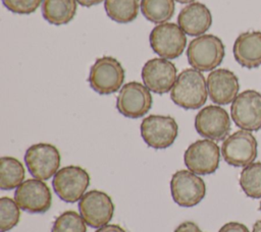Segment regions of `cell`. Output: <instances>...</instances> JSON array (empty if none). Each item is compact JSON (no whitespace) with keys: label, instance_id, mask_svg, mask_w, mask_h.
<instances>
[{"label":"cell","instance_id":"cell-1","mask_svg":"<svg viewBox=\"0 0 261 232\" xmlns=\"http://www.w3.org/2000/svg\"><path fill=\"white\" fill-rule=\"evenodd\" d=\"M207 80L201 71L186 68L179 72L170 91L171 101L186 110L201 108L207 101Z\"/></svg>","mask_w":261,"mask_h":232},{"label":"cell","instance_id":"cell-2","mask_svg":"<svg viewBox=\"0 0 261 232\" xmlns=\"http://www.w3.org/2000/svg\"><path fill=\"white\" fill-rule=\"evenodd\" d=\"M225 47L220 38L204 34L193 39L187 49L189 64L199 71H212L221 64Z\"/></svg>","mask_w":261,"mask_h":232},{"label":"cell","instance_id":"cell-3","mask_svg":"<svg viewBox=\"0 0 261 232\" xmlns=\"http://www.w3.org/2000/svg\"><path fill=\"white\" fill-rule=\"evenodd\" d=\"M124 69L120 62L111 56L97 58L90 68L88 81L99 95H111L122 88Z\"/></svg>","mask_w":261,"mask_h":232},{"label":"cell","instance_id":"cell-4","mask_svg":"<svg viewBox=\"0 0 261 232\" xmlns=\"http://www.w3.org/2000/svg\"><path fill=\"white\" fill-rule=\"evenodd\" d=\"M223 160L232 167H246L258 155V142L251 131L240 129L228 135L221 144Z\"/></svg>","mask_w":261,"mask_h":232},{"label":"cell","instance_id":"cell-5","mask_svg":"<svg viewBox=\"0 0 261 232\" xmlns=\"http://www.w3.org/2000/svg\"><path fill=\"white\" fill-rule=\"evenodd\" d=\"M149 42L152 50L161 58L175 59L184 53L187 37L178 24L164 22L152 28Z\"/></svg>","mask_w":261,"mask_h":232},{"label":"cell","instance_id":"cell-6","mask_svg":"<svg viewBox=\"0 0 261 232\" xmlns=\"http://www.w3.org/2000/svg\"><path fill=\"white\" fill-rule=\"evenodd\" d=\"M89 173L80 166H66L53 176L52 185L57 196L65 202L79 201L90 184Z\"/></svg>","mask_w":261,"mask_h":232},{"label":"cell","instance_id":"cell-7","mask_svg":"<svg viewBox=\"0 0 261 232\" xmlns=\"http://www.w3.org/2000/svg\"><path fill=\"white\" fill-rule=\"evenodd\" d=\"M60 153L58 149L46 142L31 146L24 154V163L34 178L48 180L53 177L60 166Z\"/></svg>","mask_w":261,"mask_h":232},{"label":"cell","instance_id":"cell-8","mask_svg":"<svg viewBox=\"0 0 261 232\" xmlns=\"http://www.w3.org/2000/svg\"><path fill=\"white\" fill-rule=\"evenodd\" d=\"M140 128L144 141L155 150L169 148L178 134L175 119L168 115H149L143 119Z\"/></svg>","mask_w":261,"mask_h":232},{"label":"cell","instance_id":"cell-9","mask_svg":"<svg viewBox=\"0 0 261 232\" xmlns=\"http://www.w3.org/2000/svg\"><path fill=\"white\" fill-rule=\"evenodd\" d=\"M170 193L179 207L192 208L205 197L206 184L199 175L189 169L178 170L170 179Z\"/></svg>","mask_w":261,"mask_h":232},{"label":"cell","instance_id":"cell-10","mask_svg":"<svg viewBox=\"0 0 261 232\" xmlns=\"http://www.w3.org/2000/svg\"><path fill=\"white\" fill-rule=\"evenodd\" d=\"M220 153L214 140L198 139L185 151L184 162L188 169L197 175H209L218 169Z\"/></svg>","mask_w":261,"mask_h":232},{"label":"cell","instance_id":"cell-11","mask_svg":"<svg viewBox=\"0 0 261 232\" xmlns=\"http://www.w3.org/2000/svg\"><path fill=\"white\" fill-rule=\"evenodd\" d=\"M230 116L241 129L258 131L261 129V93L246 90L239 94L230 106Z\"/></svg>","mask_w":261,"mask_h":232},{"label":"cell","instance_id":"cell-12","mask_svg":"<svg viewBox=\"0 0 261 232\" xmlns=\"http://www.w3.org/2000/svg\"><path fill=\"white\" fill-rule=\"evenodd\" d=\"M150 92L145 84L138 81L123 84L116 98V109L127 118L143 117L152 107L153 99Z\"/></svg>","mask_w":261,"mask_h":232},{"label":"cell","instance_id":"cell-13","mask_svg":"<svg viewBox=\"0 0 261 232\" xmlns=\"http://www.w3.org/2000/svg\"><path fill=\"white\" fill-rule=\"evenodd\" d=\"M79 211L88 226L100 228L111 221L114 214V204L104 191L92 189L87 191L79 200Z\"/></svg>","mask_w":261,"mask_h":232},{"label":"cell","instance_id":"cell-14","mask_svg":"<svg viewBox=\"0 0 261 232\" xmlns=\"http://www.w3.org/2000/svg\"><path fill=\"white\" fill-rule=\"evenodd\" d=\"M14 200L18 207L30 214H44L52 204L49 186L40 179L24 180L14 192Z\"/></svg>","mask_w":261,"mask_h":232},{"label":"cell","instance_id":"cell-15","mask_svg":"<svg viewBox=\"0 0 261 232\" xmlns=\"http://www.w3.org/2000/svg\"><path fill=\"white\" fill-rule=\"evenodd\" d=\"M196 131L203 137L220 141L224 140L230 131V118L225 109L218 105H208L202 108L195 117Z\"/></svg>","mask_w":261,"mask_h":232},{"label":"cell","instance_id":"cell-16","mask_svg":"<svg viewBox=\"0 0 261 232\" xmlns=\"http://www.w3.org/2000/svg\"><path fill=\"white\" fill-rule=\"evenodd\" d=\"M144 84L153 93L163 95L171 91L177 78L175 65L165 58H152L142 68Z\"/></svg>","mask_w":261,"mask_h":232},{"label":"cell","instance_id":"cell-17","mask_svg":"<svg viewBox=\"0 0 261 232\" xmlns=\"http://www.w3.org/2000/svg\"><path fill=\"white\" fill-rule=\"evenodd\" d=\"M206 80L208 96L216 105H228L239 95V78L232 71L226 68L212 70Z\"/></svg>","mask_w":261,"mask_h":232},{"label":"cell","instance_id":"cell-18","mask_svg":"<svg viewBox=\"0 0 261 232\" xmlns=\"http://www.w3.org/2000/svg\"><path fill=\"white\" fill-rule=\"evenodd\" d=\"M177 24L188 36L199 37L210 28L212 14L205 4L193 2L181 8L177 16Z\"/></svg>","mask_w":261,"mask_h":232},{"label":"cell","instance_id":"cell-19","mask_svg":"<svg viewBox=\"0 0 261 232\" xmlns=\"http://www.w3.org/2000/svg\"><path fill=\"white\" fill-rule=\"evenodd\" d=\"M232 53L236 61L245 68H256L261 65V32H245L238 36L233 43Z\"/></svg>","mask_w":261,"mask_h":232},{"label":"cell","instance_id":"cell-20","mask_svg":"<svg viewBox=\"0 0 261 232\" xmlns=\"http://www.w3.org/2000/svg\"><path fill=\"white\" fill-rule=\"evenodd\" d=\"M76 0H43L42 15L50 24H66L76 13Z\"/></svg>","mask_w":261,"mask_h":232},{"label":"cell","instance_id":"cell-21","mask_svg":"<svg viewBox=\"0 0 261 232\" xmlns=\"http://www.w3.org/2000/svg\"><path fill=\"white\" fill-rule=\"evenodd\" d=\"M25 170L21 162L13 157L0 159V188L12 190L17 188L24 180Z\"/></svg>","mask_w":261,"mask_h":232},{"label":"cell","instance_id":"cell-22","mask_svg":"<svg viewBox=\"0 0 261 232\" xmlns=\"http://www.w3.org/2000/svg\"><path fill=\"white\" fill-rule=\"evenodd\" d=\"M104 8L109 18L117 23H129L135 20L141 8L140 0H105Z\"/></svg>","mask_w":261,"mask_h":232},{"label":"cell","instance_id":"cell-23","mask_svg":"<svg viewBox=\"0 0 261 232\" xmlns=\"http://www.w3.org/2000/svg\"><path fill=\"white\" fill-rule=\"evenodd\" d=\"M174 0H141L144 17L154 23H164L174 14Z\"/></svg>","mask_w":261,"mask_h":232},{"label":"cell","instance_id":"cell-24","mask_svg":"<svg viewBox=\"0 0 261 232\" xmlns=\"http://www.w3.org/2000/svg\"><path fill=\"white\" fill-rule=\"evenodd\" d=\"M240 186L251 198H261V162H253L244 167L240 174Z\"/></svg>","mask_w":261,"mask_h":232},{"label":"cell","instance_id":"cell-25","mask_svg":"<svg viewBox=\"0 0 261 232\" xmlns=\"http://www.w3.org/2000/svg\"><path fill=\"white\" fill-rule=\"evenodd\" d=\"M86 225L81 214L71 210L65 211L55 219L51 232H87Z\"/></svg>","mask_w":261,"mask_h":232},{"label":"cell","instance_id":"cell-26","mask_svg":"<svg viewBox=\"0 0 261 232\" xmlns=\"http://www.w3.org/2000/svg\"><path fill=\"white\" fill-rule=\"evenodd\" d=\"M20 208L10 197L0 198V231L7 232L14 228L20 219Z\"/></svg>","mask_w":261,"mask_h":232},{"label":"cell","instance_id":"cell-27","mask_svg":"<svg viewBox=\"0 0 261 232\" xmlns=\"http://www.w3.org/2000/svg\"><path fill=\"white\" fill-rule=\"evenodd\" d=\"M2 3L13 13L28 15L35 12L43 0H2Z\"/></svg>","mask_w":261,"mask_h":232},{"label":"cell","instance_id":"cell-28","mask_svg":"<svg viewBox=\"0 0 261 232\" xmlns=\"http://www.w3.org/2000/svg\"><path fill=\"white\" fill-rule=\"evenodd\" d=\"M218 232H250L248 227L240 222H228L225 223Z\"/></svg>","mask_w":261,"mask_h":232},{"label":"cell","instance_id":"cell-29","mask_svg":"<svg viewBox=\"0 0 261 232\" xmlns=\"http://www.w3.org/2000/svg\"><path fill=\"white\" fill-rule=\"evenodd\" d=\"M173 232H204V231H202L196 223L192 221H186L179 224L174 229Z\"/></svg>","mask_w":261,"mask_h":232},{"label":"cell","instance_id":"cell-30","mask_svg":"<svg viewBox=\"0 0 261 232\" xmlns=\"http://www.w3.org/2000/svg\"><path fill=\"white\" fill-rule=\"evenodd\" d=\"M95 232H125V230L116 224H107L100 228H97Z\"/></svg>","mask_w":261,"mask_h":232},{"label":"cell","instance_id":"cell-31","mask_svg":"<svg viewBox=\"0 0 261 232\" xmlns=\"http://www.w3.org/2000/svg\"><path fill=\"white\" fill-rule=\"evenodd\" d=\"M103 1H105V0H76V2L84 7H91V6L101 3Z\"/></svg>","mask_w":261,"mask_h":232},{"label":"cell","instance_id":"cell-32","mask_svg":"<svg viewBox=\"0 0 261 232\" xmlns=\"http://www.w3.org/2000/svg\"><path fill=\"white\" fill-rule=\"evenodd\" d=\"M252 232H261V220H258L254 223Z\"/></svg>","mask_w":261,"mask_h":232},{"label":"cell","instance_id":"cell-33","mask_svg":"<svg viewBox=\"0 0 261 232\" xmlns=\"http://www.w3.org/2000/svg\"><path fill=\"white\" fill-rule=\"evenodd\" d=\"M176 2H178V3H181V4H187V3H193L195 0H175Z\"/></svg>","mask_w":261,"mask_h":232},{"label":"cell","instance_id":"cell-34","mask_svg":"<svg viewBox=\"0 0 261 232\" xmlns=\"http://www.w3.org/2000/svg\"><path fill=\"white\" fill-rule=\"evenodd\" d=\"M260 211H261V201H260Z\"/></svg>","mask_w":261,"mask_h":232}]
</instances>
